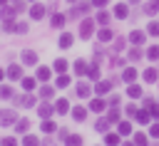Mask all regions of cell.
Returning a JSON list of instances; mask_svg holds the SVG:
<instances>
[{
	"label": "cell",
	"instance_id": "obj_45",
	"mask_svg": "<svg viewBox=\"0 0 159 146\" xmlns=\"http://www.w3.org/2000/svg\"><path fill=\"white\" fill-rule=\"evenodd\" d=\"M127 114H129V116H137V106L129 104V106H127Z\"/></svg>",
	"mask_w": 159,
	"mask_h": 146
},
{
	"label": "cell",
	"instance_id": "obj_33",
	"mask_svg": "<svg viewBox=\"0 0 159 146\" xmlns=\"http://www.w3.org/2000/svg\"><path fill=\"white\" fill-rule=\"evenodd\" d=\"M40 141H37V136H25L22 139V146H37Z\"/></svg>",
	"mask_w": 159,
	"mask_h": 146
},
{
	"label": "cell",
	"instance_id": "obj_23",
	"mask_svg": "<svg viewBox=\"0 0 159 146\" xmlns=\"http://www.w3.org/2000/svg\"><path fill=\"white\" fill-rule=\"evenodd\" d=\"M97 37H99L102 42H109V40L114 37V35H112V30H99V35H97Z\"/></svg>",
	"mask_w": 159,
	"mask_h": 146
},
{
	"label": "cell",
	"instance_id": "obj_37",
	"mask_svg": "<svg viewBox=\"0 0 159 146\" xmlns=\"http://www.w3.org/2000/svg\"><path fill=\"white\" fill-rule=\"evenodd\" d=\"M134 144H137V146H147V136H144V134H137V136H134Z\"/></svg>",
	"mask_w": 159,
	"mask_h": 146
},
{
	"label": "cell",
	"instance_id": "obj_5",
	"mask_svg": "<svg viewBox=\"0 0 159 146\" xmlns=\"http://www.w3.org/2000/svg\"><path fill=\"white\" fill-rule=\"evenodd\" d=\"M55 111H57V114H67V111H70V101H67V99H57V101H55Z\"/></svg>",
	"mask_w": 159,
	"mask_h": 146
},
{
	"label": "cell",
	"instance_id": "obj_50",
	"mask_svg": "<svg viewBox=\"0 0 159 146\" xmlns=\"http://www.w3.org/2000/svg\"><path fill=\"white\" fill-rule=\"evenodd\" d=\"M5 2H7V0H0V5H5Z\"/></svg>",
	"mask_w": 159,
	"mask_h": 146
},
{
	"label": "cell",
	"instance_id": "obj_11",
	"mask_svg": "<svg viewBox=\"0 0 159 146\" xmlns=\"http://www.w3.org/2000/svg\"><path fill=\"white\" fill-rule=\"evenodd\" d=\"M72 116H75V121H84V116H87V109H82V106H75V109H72Z\"/></svg>",
	"mask_w": 159,
	"mask_h": 146
},
{
	"label": "cell",
	"instance_id": "obj_34",
	"mask_svg": "<svg viewBox=\"0 0 159 146\" xmlns=\"http://www.w3.org/2000/svg\"><path fill=\"white\" fill-rule=\"evenodd\" d=\"M107 124H109V119H99V121L94 124V129H97V131H107Z\"/></svg>",
	"mask_w": 159,
	"mask_h": 146
},
{
	"label": "cell",
	"instance_id": "obj_40",
	"mask_svg": "<svg viewBox=\"0 0 159 146\" xmlns=\"http://www.w3.org/2000/svg\"><path fill=\"white\" fill-rule=\"evenodd\" d=\"M147 57H149V59H157V57H159V47H149Z\"/></svg>",
	"mask_w": 159,
	"mask_h": 146
},
{
	"label": "cell",
	"instance_id": "obj_13",
	"mask_svg": "<svg viewBox=\"0 0 159 146\" xmlns=\"http://www.w3.org/2000/svg\"><path fill=\"white\" fill-rule=\"evenodd\" d=\"M87 69H89V67H87L84 59H77V62H75V72H77V74H87Z\"/></svg>",
	"mask_w": 159,
	"mask_h": 146
},
{
	"label": "cell",
	"instance_id": "obj_38",
	"mask_svg": "<svg viewBox=\"0 0 159 146\" xmlns=\"http://www.w3.org/2000/svg\"><path fill=\"white\" fill-rule=\"evenodd\" d=\"M0 146H17V141H15L12 136H5V139L0 141Z\"/></svg>",
	"mask_w": 159,
	"mask_h": 146
},
{
	"label": "cell",
	"instance_id": "obj_8",
	"mask_svg": "<svg viewBox=\"0 0 159 146\" xmlns=\"http://www.w3.org/2000/svg\"><path fill=\"white\" fill-rule=\"evenodd\" d=\"M89 109L99 114V111H104V109H107V104H104V99H92V101H89Z\"/></svg>",
	"mask_w": 159,
	"mask_h": 146
},
{
	"label": "cell",
	"instance_id": "obj_39",
	"mask_svg": "<svg viewBox=\"0 0 159 146\" xmlns=\"http://www.w3.org/2000/svg\"><path fill=\"white\" fill-rule=\"evenodd\" d=\"M97 22H99V25L109 22V15H107V12H97Z\"/></svg>",
	"mask_w": 159,
	"mask_h": 146
},
{
	"label": "cell",
	"instance_id": "obj_2",
	"mask_svg": "<svg viewBox=\"0 0 159 146\" xmlns=\"http://www.w3.org/2000/svg\"><path fill=\"white\" fill-rule=\"evenodd\" d=\"M30 17H32V20H42V17H45V5L35 2V5L30 7Z\"/></svg>",
	"mask_w": 159,
	"mask_h": 146
},
{
	"label": "cell",
	"instance_id": "obj_21",
	"mask_svg": "<svg viewBox=\"0 0 159 146\" xmlns=\"http://www.w3.org/2000/svg\"><path fill=\"white\" fill-rule=\"evenodd\" d=\"M134 77H137V69H132V67H129V69H124V74H122V79H124V82H134Z\"/></svg>",
	"mask_w": 159,
	"mask_h": 146
},
{
	"label": "cell",
	"instance_id": "obj_29",
	"mask_svg": "<svg viewBox=\"0 0 159 146\" xmlns=\"http://www.w3.org/2000/svg\"><path fill=\"white\" fill-rule=\"evenodd\" d=\"M132 42H134V45H139V42H144V32H139V30H134V32H132Z\"/></svg>",
	"mask_w": 159,
	"mask_h": 146
},
{
	"label": "cell",
	"instance_id": "obj_10",
	"mask_svg": "<svg viewBox=\"0 0 159 146\" xmlns=\"http://www.w3.org/2000/svg\"><path fill=\"white\" fill-rule=\"evenodd\" d=\"M70 45H72V35H70V32H62V35H60V47L67 49Z\"/></svg>",
	"mask_w": 159,
	"mask_h": 146
},
{
	"label": "cell",
	"instance_id": "obj_14",
	"mask_svg": "<svg viewBox=\"0 0 159 146\" xmlns=\"http://www.w3.org/2000/svg\"><path fill=\"white\" fill-rule=\"evenodd\" d=\"M109 89H112V82H99V84L94 87V92H97V94H107Z\"/></svg>",
	"mask_w": 159,
	"mask_h": 146
},
{
	"label": "cell",
	"instance_id": "obj_46",
	"mask_svg": "<svg viewBox=\"0 0 159 146\" xmlns=\"http://www.w3.org/2000/svg\"><path fill=\"white\" fill-rule=\"evenodd\" d=\"M107 2H109V0H92V5H94V7H104Z\"/></svg>",
	"mask_w": 159,
	"mask_h": 146
},
{
	"label": "cell",
	"instance_id": "obj_3",
	"mask_svg": "<svg viewBox=\"0 0 159 146\" xmlns=\"http://www.w3.org/2000/svg\"><path fill=\"white\" fill-rule=\"evenodd\" d=\"M92 27H94V22H92V20H84V22L80 25V37H82V40H87V37L92 35Z\"/></svg>",
	"mask_w": 159,
	"mask_h": 146
},
{
	"label": "cell",
	"instance_id": "obj_18",
	"mask_svg": "<svg viewBox=\"0 0 159 146\" xmlns=\"http://www.w3.org/2000/svg\"><path fill=\"white\" fill-rule=\"evenodd\" d=\"M157 77H159V72H157L154 67H149V69L144 72V79H147V82H157Z\"/></svg>",
	"mask_w": 159,
	"mask_h": 146
},
{
	"label": "cell",
	"instance_id": "obj_27",
	"mask_svg": "<svg viewBox=\"0 0 159 146\" xmlns=\"http://www.w3.org/2000/svg\"><path fill=\"white\" fill-rule=\"evenodd\" d=\"M117 131H119V134H129V131H132V124H129V121H119Z\"/></svg>",
	"mask_w": 159,
	"mask_h": 146
},
{
	"label": "cell",
	"instance_id": "obj_12",
	"mask_svg": "<svg viewBox=\"0 0 159 146\" xmlns=\"http://www.w3.org/2000/svg\"><path fill=\"white\" fill-rule=\"evenodd\" d=\"M27 129H30V121H27V119H20V121H15V131H17V134H25Z\"/></svg>",
	"mask_w": 159,
	"mask_h": 146
},
{
	"label": "cell",
	"instance_id": "obj_28",
	"mask_svg": "<svg viewBox=\"0 0 159 146\" xmlns=\"http://www.w3.org/2000/svg\"><path fill=\"white\" fill-rule=\"evenodd\" d=\"M67 146H82V136H67Z\"/></svg>",
	"mask_w": 159,
	"mask_h": 146
},
{
	"label": "cell",
	"instance_id": "obj_20",
	"mask_svg": "<svg viewBox=\"0 0 159 146\" xmlns=\"http://www.w3.org/2000/svg\"><path fill=\"white\" fill-rule=\"evenodd\" d=\"M37 79H40V82H47V79H50V69H47V67H40V69H37Z\"/></svg>",
	"mask_w": 159,
	"mask_h": 146
},
{
	"label": "cell",
	"instance_id": "obj_25",
	"mask_svg": "<svg viewBox=\"0 0 159 146\" xmlns=\"http://www.w3.org/2000/svg\"><path fill=\"white\" fill-rule=\"evenodd\" d=\"M52 94H55V89H52V87H47V84H45V87L40 89V97H42V99H50Z\"/></svg>",
	"mask_w": 159,
	"mask_h": 146
},
{
	"label": "cell",
	"instance_id": "obj_47",
	"mask_svg": "<svg viewBox=\"0 0 159 146\" xmlns=\"http://www.w3.org/2000/svg\"><path fill=\"white\" fill-rule=\"evenodd\" d=\"M152 136H154V139H159V124H154V126H152Z\"/></svg>",
	"mask_w": 159,
	"mask_h": 146
},
{
	"label": "cell",
	"instance_id": "obj_36",
	"mask_svg": "<svg viewBox=\"0 0 159 146\" xmlns=\"http://www.w3.org/2000/svg\"><path fill=\"white\" fill-rule=\"evenodd\" d=\"M15 32L25 35V32H27V22H15Z\"/></svg>",
	"mask_w": 159,
	"mask_h": 146
},
{
	"label": "cell",
	"instance_id": "obj_7",
	"mask_svg": "<svg viewBox=\"0 0 159 146\" xmlns=\"http://www.w3.org/2000/svg\"><path fill=\"white\" fill-rule=\"evenodd\" d=\"M7 77H10V79H22V69H20L17 64H10V67H7Z\"/></svg>",
	"mask_w": 159,
	"mask_h": 146
},
{
	"label": "cell",
	"instance_id": "obj_4",
	"mask_svg": "<svg viewBox=\"0 0 159 146\" xmlns=\"http://www.w3.org/2000/svg\"><path fill=\"white\" fill-rule=\"evenodd\" d=\"M22 64H37V54L32 49H25L22 52Z\"/></svg>",
	"mask_w": 159,
	"mask_h": 146
},
{
	"label": "cell",
	"instance_id": "obj_16",
	"mask_svg": "<svg viewBox=\"0 0 159 146\" xmlns=\"http://www.w3.org/2000/svg\"><path fill=\"white\" fill-rule=\"evenodd\" d=\"M62 25H65V15L62 12H55L52 15V27H62Z\"/></svg>",
	"mask_w": 159,
	"mask_h": 146
},
{
	"label": "cell",
	"instance_id": "obj_32",
	"mask_svg": "<svg viewBox=\"0 0 159 146\" xmlns=\"http://www.w3.org/2000/svg\"><path fill=\"white\" fill-rule=\"evenodd\" d=\"M104 141H107V146H117V144H119V136H117V134H107Z\"/></svg>",
	"mask_w": 159,
	"mask_h": 146
},
{
	"label": "cell",
	"instance_id": "obj_26",
	"mask_svg": "<svg viewBox=\"0 0 159 146\" xmlns=\"http://www.w3.org/2000/svg\"><path fill=\"white\" fill-rule=\"evenodd\" d=\"M55 129H57V126H55V124H52L50 119H45V121H42V131H45V134H52Z\"/></svg>",
	"mask_w": 159,
	"mask_h": 146
},
{
	"label": "cell",
	"instance_id": "obj_17",
	"mask_svg": "<svg viewBox=\"0 0 159 146\" xmlns=\"http://www.w3.org/2000/svg\"><path fill=\"white\" fill-rule=\"evenodd\" d=\"M65 69H67V59H55V72H60V74H65Z\"/></svg>",
	"mask_w": 159,
	"mask_h": 146
},
{
	"label": "cell",
	"instance_id": "obj_53",
	"mask_svg": "<svg viewBox=\"0 0 159 146\" xmlns=\"http://www.w3.org/2000/svg\"><path fill=\"white\" fill-rule=\"evenodd\" d=\"M132 2H139V0H132Z\"/></svg>",
	"mask_w": 159,
	"mask_h": 146
},
{
	"label": "cell",
	"instance_id": "obj_52",
	"mask_svg": "<svg viewBox=\"0 0 159 146\" xmlns=\"http://www.w3.org/2000/svg\"><path fill=\"white\" fill-rule=\"evenodd\" d=\"M67 2H77V0H67Z\"/></svg>",
	"mask_w": 159,
	"mask_h": 146
},
{
	"label": "cell",
	"instance_id": "obj_9",
	"mask_svg": "<svg viewBox=\"0 0 159 146\" xmlns=\"http://www.w3.org/2000/svg\"><path fill=\"white\" fill-rule=\"evenodd\" d=\"M114 15H117V17H122V20H124V17H129V7H127V5H122V2H119V5H117V7H114Z\"/></svg>",
	"mask_w": 159,
	"mask_h": 146
},
{
	"label": "cell",
	"instance_id": "obj_1",
	"mask_svg": "<svg viewBox=\"0 0 159 146\" xmlns=\"http://www.w3.org/2000/svg\"><path fill=\"white\" fill-rule=\"evenodd\" d=\"M17 121V111L15 109H2L0 111V126H10Z\"/></svg>",
	"mask_w": 159,
	"mask_h": 146
},
{
	"label": "cell",
	"instance_id": "obj_43",
	"mask_svg": "<svg viewBox=\"0 0 159 146\" xmlns=\"http://www.w3.org/2000/svg\"><path fill=\"white\" fill-rule=\"evenodd\" d=\"M107 119H109V121H119V111H114V109H112V111L107 114Z\"/></svg>",
	"mask_w": 159,
	"mask_h": 146
},
{
	"label": "cell",
	"instance_id": "obj_51",
	"mask_svg": "<svg viewBox=\"0 0 159 146\" xmlns=\"http://www.w3.org/2000/svg\"><path fill=\"white\" fill-rule=\"evenodd\" d=\"M124 146H137V144H124Z\"/></svg>",
	"mask_w": 159,
	"mask_h": 146
},
{
	"label": "cell",
	"instance_id": "obj_35",
	"mask_svg": "<svg viewBox=\"0 0 159 146\" xmlns=\"http://www.w3.org/2000/svg\"><path fill=\"white\" fill-rule=\"evenodd\" d=\"M12 97V89L10 87H0V99H10Z\"/></svg>",
	"mask_w": 159,
	"mask_h": 146
},
{
	"label": "cell",
	"instance_id": "obj_31",
	"mask_svg": "<svg viewBox=\"0 0 159 146\" xmlns=\"http://www.w3.org/2000/svg\"><path fill=\"white\" fill-rule=\"evenodd\" d=\"M127 94H129V97H132V99H137V97H139V94H142V89H139V87H137V84H132V87H129V89H127Z\"/></svg>",
	"mask_w": 159,
	"mask_h": 146
},
{
	"label": "cell",
	"instance_id": "obj_30",
	"mask_svg": "<svg viewBox=\"0 0 159 146\" xmlns=\"http://www.w3.org/2000/svg\"><path fill=\"white\" fill-rule=\"evenodd\" d=\"M57 87H60V89H62V87H70V77H67V74H60V77H57Z\"/></svg>",
	"mask_w": 159,
	"mask_h": 146
},
{
	"label": "cell",
	"instance_id": "obj_6",
	"mask_svg": "<svg viewBox=\"0 0 159 146\" xmlns=\"http://www.w3.org/2000/svg\"><path fill=\"white\" fill-rule=\"evenodd\" d=\"M52 111H55V106H50V104H40V106H37V114H40L42 119H50Z\"/></svg>",
	"mask_w": 159,
	"mask_h": 146
},
{
	"label": "cell",
	"instance_id": "obj_19",
	"mask_svg": "<svg viewBox=\"0 0 159 146\" xmlns=\"http://www.w3.org/2000/svg\"><path fill=\"white\" fill-rule=\"evenodd\" d=\"M20 106H35V97H20V99H15Z\"/></svg>",
	"mask_w": 159,
	"mask_h": 146
},
{
	"label": "cell",
	"instance_id": "obj_24",
	"mask_svg": "<svg viewBox=\"0 0 159 146\" xmlns=\"http://www.w3.org/2000/svg\"><path fill=\"white\" fill-rule=\"evenodd\" d=\"M22 89H25V92H32V89H35V79L25 77V79H22Z\"/></svg>",
	"mask_w": 159,
	"mask_h": 146
},
{
	"label": "cell",
	"instance_id": "obj_41",
	"mask_svg": "<svg viewBox=\"0 0 159 146\" xmlns=\"http://www.w3.org/2000/svg\"><path fill=\"white\" fill-rule=\"evenodd\" d=\"M15 12H17L15 7H2V17H12Z\"/></svg>",
	"mask_w": 159,
	"mask_h": 146
},
{
	"label": "cell",
	"instance_id": "obj_22",
	"mask_svg": "<svg viewBox=\"0 0 159 146\" xmlns=\"http://www.w3.org/2000/svg\"><path fill=\"white\" fill-rule=\"evenodd\" d=\"M75 92H77V97H89V87H87V84H82V82L77 84V89H75Z\"/></svg>",
	"mask_w": 159,
	"mask_h": 146
},
{
	"label": "cell",
	"instance_id": "obj_48",
	"mask_svg": "<svg viewBox=\"0 0 159 146\" xmlns=\"http://www.w3.org/2000/svg\"><path fill=\"white\" fill-rule=\"evenodd\" d=\"M152 116H157V119H159V106H154V104H152Z\"/></svg>",
	"mask_w": 159,
	"mask_h": 146
},
{
	"label": "cell",
	"instance_id": "obj_49",
	"mask_svg": "<svg viewBox=\"0 0 159 146\" xmlns=\"http://www.w3.org/2000/svg\"><path fill=\"white\" fill-rule=\"evenodd\" d=\"M2 77H5V72H2V69H0V79H2Z\"/></svg>",
	"mask_w": 159,
	"mask_h": 146
},
{
	"label": "cell",
	"instance_id": "obj_42",
	"mask_svg": "<svg viewBox=\"0 0 159 146\" xmlns=\"http://www.w3.org/2000/svg\"><path fill=\"white\" fill-rule=\"evenodd\" d=\"M137 119H139L142 124H147V121H149V114H147V111H137Z\"/></svg>",
	"mask_w": 159,
	"mask_h": 146
},
{
	"label": "cell",
	"instance_id": "obj_15",
	"mask_svg": "<svg viewBox=\"0 0 159 146\" xmlns=\"http://www.w3.org/2000/svg\"><path fill=\"white\" fill-rule=\"evenodd\" d=\"M147 15H157L159 12V0H152V2H147V10H144Z\"/></svg>",
	"mask_w": 159,
	"mask_h": 146
},
{
	"label": "cell",
	"instance_id": "obj_44",
	"mask_svg": "<svg viewBox=\"0 0 159 146\" xmlns=\"http://www.w3.org/2000/svg\"><path fill=\"white\" fill-rule=\"evenodd\" d=\"M149 32L152 35H159V22H149Z\"/></svg>",
	"mask_w": 159,
	"mask_h": 146
}]
</instances>
